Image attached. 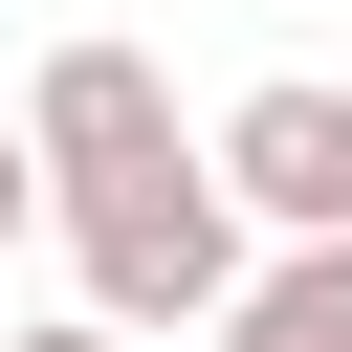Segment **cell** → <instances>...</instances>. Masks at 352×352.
Here are the masks:
<instances>
[{"mask_svg": "<svg viewBox=\"0 0 352 352\" xmlns=\"http://www.w3.org/2000/svg\"><path fill=\"white\" fill-rule=\"evenodd\" d=\"M220 352H352V242H264L220 286Z\"/></svg>", "mask_w": 352, "mask_h": 352, "instance_id": "277c9868", "label": "cell"}, {"mask_svg": "<svg viewBox=\"0 0 352 352\" xmlns=\"http://www.w3.org/2000/svg\"><path fill=\"white\" fill-rule=\"evenodd\" d=\"M198 154H220V198H242L264 242H352V88H308V66H286V88H242Z\"/></svg>", "mask_w": 352, "mask_h": 352, "instance_id": "7a4b0ae2", "label": "cell"}, {"mask_svg": "<svg viewBox=\"0 0 352 352\" xmlns=\"http://www.w3.org/2000/svg\"><path fill=\"white\" fill-rule=\"evenodd\" d=\"M22 220H44V154H22V110H0V242H22Z\"/></svg>", "mask_w": 352, "mask_h": 352, "instance_id": "5b68a950", "label": "cell"}, {"mask_svg": "<svg viewBox=\"0 0 352 352\" xmlns=\"http://www.w3.org/2000/svg\"><path fill=\"white\" fill-rule=\"evenodd\" d=\"M44 220H66V264H88V308L154 352V330H220V286L264 264V220L220 198V154L198 132H154V154H110V176H44Z\"/></svg>", "mask_w": 352, "mask_h": 352, "instance_id": "6da1fadb", "label": "cell"}, {"mask_svg": "<svg viewBox=\"0 0 352 352\" xmlns=\"http://www.w3.org/2000/svg\"><path fill=\"white\" fill-rule=\"evenodd\" d=\"M0 352H132V330H110V308H66V330H0Z\"/></svg>", "mask_w": 352, "mask_h": 352, "instance_id": "8992f818", "label": "cell"}, {"mask_svg": "<svg viewBox=\"0 0 352 352\" xmlns=\"http://www.w3.org/2000/svg\"><path fill=\"white\" fill-rule=\"evenodd\" d=\"M154 132H176L154 44H44V88H22V154H44V176H110V154H154Z\"/></svg>", "mask_w": 352, "mask_h": 352, "instance_id": "3957f363", "label": "cell"}]
</instances>
